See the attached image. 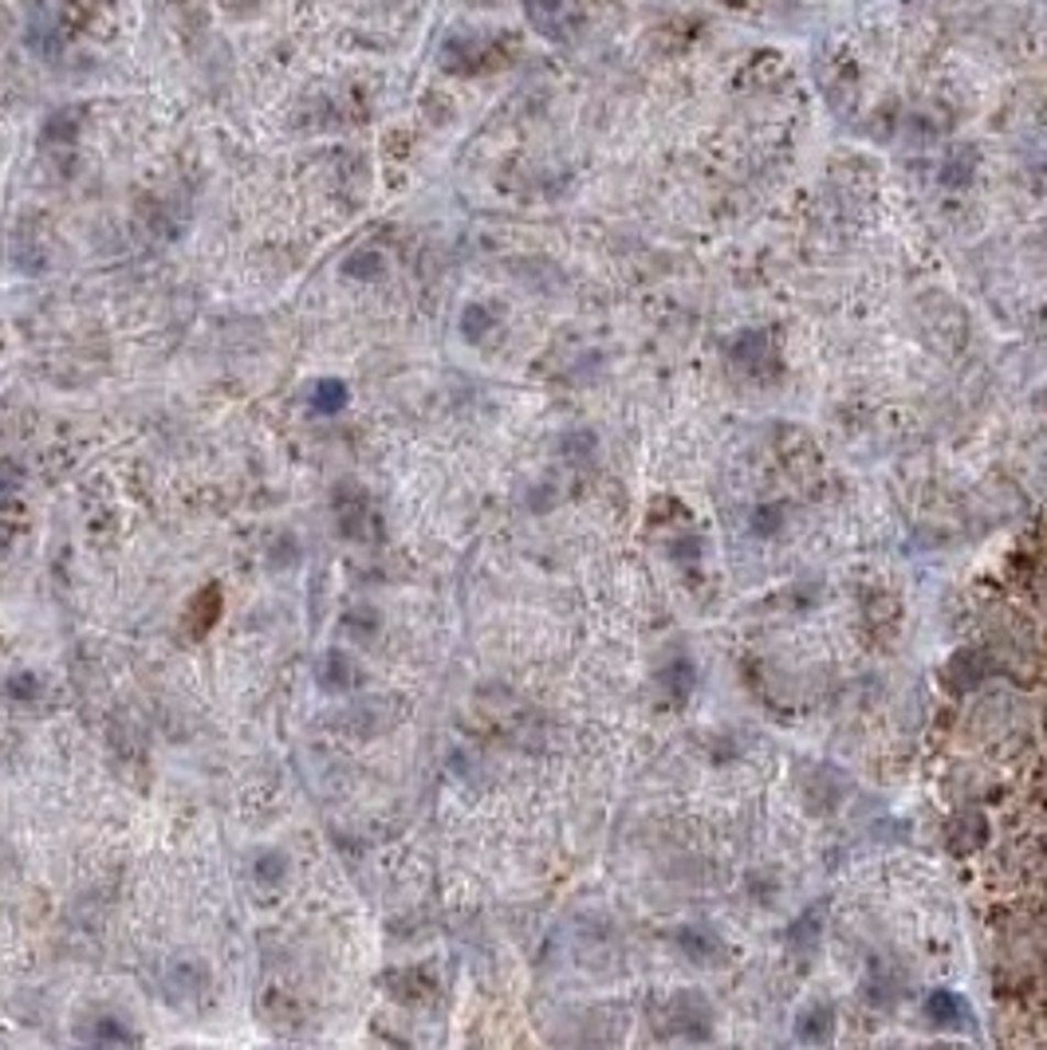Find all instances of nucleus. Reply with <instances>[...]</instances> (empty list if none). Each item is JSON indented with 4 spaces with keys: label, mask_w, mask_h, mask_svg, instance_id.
Instances as JSON below:
<instances>
[{
    "label": "nucleus",
    "mask_w": 1047,
    "mask_h": 1050,
    "mask_svg": "<svg viewBox=\"0 0 1047 1050\" xmlns=\"http://www.w3.org/2000/svg\"><path fill=\"white\" fill-rule=\"evenodd\" d=\"M666 693H670V701L673 704H686L689 701V693H693V685H698V673H693V666H689L686 657L681 661H673L670 669H666Z\"/></svg>",
    "instance_id": "nucleus-1"
},
{
    "label": "nucleus",
    "mask_w": 1047,
    "mask_h": 1050,
    "mask_svg": "<svg viewBox=\"0 0 1047 1050\" xmlns=\"http://www.w3.org/2000/svg\"><path fill=\"white\" fill-rule=\"evenodd\" d=\"M780 527V516H776V507H768V512H760V520H756V535H768Z\"/></svg>",
    "instance_id": "nucleus-3"
},
{
    "label": "nucleus",
    "mask_w": 1047,
    "mask_h": 1050,
    "mask_svg": "<svg viewBox=\"0 0 1047 1050\" xmlns=\"http://www.w3.org/2000/svg\"><path fill=\"white\" fill-rule=\"evenodd\" d=\"M925 1007H929V1019L942 1023V1027H954V1023H961V1019H954V1015H965V999L954 992H934Z\"/></svg>",
    "instance_id": "nucleus-2"
}]
</instances>
